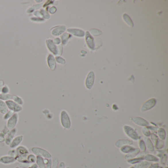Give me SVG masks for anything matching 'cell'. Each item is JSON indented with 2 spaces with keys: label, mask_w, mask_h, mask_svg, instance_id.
Returning <instances> with one entry per match:
<instances>
[{
  "label": "cell",
  "mask_w": 168,
  "mask_h": 168,
  "mask_svg": "<svg viewBox=\"0 0 168 168\" xmlns=\"http://www.w3.org/2000/svg\"><path fill=\"white\" fill-rule=\"evenodd\" d=\"M16 161L22 164H29L27 160V158L29 153L27 147L24 146H19L16 148Z\"/></svg>",
  "instance_id": "cell-1"
},
{
  "label": "cell",
  "mask_w": 168,
  "mask_h": 168,
  "mask_svg": "<svg viewBox=\"0 0 168 168\" xmlns=\"http://www.w3.org/2000/svg\"><path fill=\"white\" fill-rule=\"evenodd\" d=\"M31 151L36 156H40L43 158L47 159H51V158L52 157L51 155L48 151L40 147H33L32 148Z\"/></svg>",
  "instance_id": "cell-2"
},
{
  "label": "cell",
  "mask_w": 168,
  "mask_h": 168,
  "mask_svg": "<svg viewBox=\"0 0 168 168\" xmlns=\"http://www.w3.org/2000/svg\"><path fill=\"white\" fill-rule=\"evenodd\" d=\"M60 121L61 125L64 128L69 129L71 128V123L70 118L68 113L66 111H61L60 114Z\"/></svg>",
  "instance_id": "cell-3"
},
{
  "label": "cell",
  "mask_w": 168,
  "mask_h": 168,
  "mask_svg": "<svg viewBox=\"0 0 168 168\" xmlns=\"http://www.w3.org/2000/svg\"><path fill=\"white\" fill-rule=\"evenodd\" d=\"M19 120V115L18 113H14L11 118L7 120L6 127L9 130H11L16 128Z\"/></svg>",
  "instance_id": "cell-4"
},
{
  "label": "cell",
  "mask_w": 168,
  "mask_h": 168,
  "mask_svg": "<svg viewBox=\"0 0 168 168\" xmlns=\"http://www.w3.org/2000/svg\"><path fill=\"white\" fill-rule=\"evenodd\" d=\"M5 103L7 106L9 110L12 111L14 113H19L22 110V106H20L18 104H16L12 100L7 101H5Z\"/></svg>",
  "instance_id": "cell-5"
},
{
  "label": "cell",
  "mask_w": 168,
  "mask_h": 168,
  "mask_svg": "<svg viewBox=\"0 0 168 168\" xmlns=\"http://www.w3.org/2000/svg\"><path fill=\"white\" fill-rule=\"evenodd\" d=\"M124 131L128 137L134 140H137L139 139V136L135 130L132 128L131 127L128 125H125L124 127Z\"/></svg>",
  "instance_id": "cell-6"
},
{
  "label": "cell",
  "mask_w": 168,
  "mask_h": 168,
  "mask_svg": "<svg viewBox=\"0 0 168 168\" xmlns=\"http://www.w3.org/2000/svg\"><path fill=\"white\" fill-rule=\"evenodd\" d=\"M45 43L48 50L50 51L53 55L57 56L58 45H56L54 43L53 40L50 38H47Z\"/></svg>",
  "instance_id": "cell-7"
},
{
  "label": "cell",
  "mask_w": 168,
  "mask_h": 168,
  "mask_svg": "<svg viewBox=\"0 0 168 168\" xmlns=\"http://www.w3.org/2000/svg\"><path fill=\"white\" fill-rule=\"evenodd\" d=\"M156 104V101L154 98H151L149 99L146 102H144L142 105V108H141V111L142 112H145L148 111L149 109H151L152 108L155 106Z\"/></svg>",
  "instance_id": "cell-8"
},
{
  "label": "cell",
  "mask_w": 168,
  "mask_h": 168,
  "mask_svg": "<svg viewBox=\"0 0 168 168\" xmlns=\"http://www.w3.org/2000/svg\"><path fill=\"white\" fill-rule=\"evenodd\" d=\"M47 64L49 68L51 71H54L56 68V62L55 58L52 54H49L47 57Z\"/></svg>",
  "instance_id": "cell-9"
},
{
  "label": "cell",
  "mask_w": 168,
  "mask_h": 168,
  "mask_svg": "<svg viewBox=\"0 0 168 168\" xmlns=\"http://www.w3.org/2000/svg\"><path fill=\"white\" fill-rule=\"evenodd\" d=\"M65 31L66 27L65 26H55L51 29V34L53 36H59L64 33Z\"/></svg>",
  "instance_id": "cell-10"
},
{
  "label": "cell",
  "mask_w": 168,
  "mask_h": 168,
  "mask_svg": "<svg viewBox=\"0 0 168 168\" xmlns=\"http://www.w3.org/2000/svg\"><path fill=\"white\" fill-rule=\"evenodd\" d=\"M94 82V73L93 72H90L87 76L86 81H85V85L87 88L88 89H91L93 86Z\"/></svg>",
  "instance_id": "cell-11"
},
{
  "label": "cell",
  "mask_w": 168,
  "mask_h": 168,
  "mask_svg": "<svg viewBox=\"0 0 168 168\" xmlns=\"http://www.w3.org/2000/svg\"><path fill=\"white\" fill-rule=\"evenodd\" d=\"M85 40H86V42L87 45H88L89 48L91 49V50H94L95 47L94 40L91 34H89V32H86Z\"/></svg>",
  "instance_id": "cell-12"
},
{
  "label": "cell",
  "mask_w": 168,
  "mask_h": 168,
  "mask_svg": "<svg viewBox=\"0 0 168 168\" xmlns=\"http://www.w3.org/2000/svg\"><path fill=\"white\" fill-rule=\"evenodd\" d=\"M23 140V136L22 135H19L14 137L13 139L11 144H9V146L11 149H15L18 146H20L21 142H22Z\"/></svg>",
  "instance_id": "cell-13"
},
{
  "label": "cell",
  "mask_w": 168,
  "mask_h": 168,
  "mask_svg": "<svg viewBox=\"0 0 168 168\" xmlns=\"http://www.w3.org/2000/svg\"><path fill=\"white\" fill-rule=\"evenodd\" d=\"M18 129L15 128L9 131V133H7V135L5 137V143L7 146H9L11 144V142H12V140L14 139L16 135V134L17 133Z\"/></svg>",
  "instance_id": "cell-14"
},
{
  "label": "cell",
  "mask_w": 168,
  "mask_h": 168,
  "mask_svg": "<svg viewBox=\"0 0 168 168\" xmlns=\"http://www.w3.org/2000/svg\"><path fill=\"white\" fill-rule=\"evenodd\" d=\"M16 160V158L11 156H4L0 158V163L4 165H9L15 163Z\"/></svg>",
  "instance_id": "cell-15"
},
{
  "label": "cell",
  "mask_w": 168,
  "mask_h": 168,
  "mask_svg": "<svg viewBox=\"0 0 168 168\" xmlns=\"http://www.w3.org/2000/svg\"><path fill=\"white\" fill-rule=\"evenodd\" d=\"M67 31L69 34H71L72 35L77 37L81 38L85 36V32L82 30L75 29V28H69Z\"/></svg>",
  "instance_id": "cell-16"
},
{
  "label": "cell",
  "mask_w": 168,
  "mask_h": 168,
  "mask_svg": "<svg viewBox=\"0 0 168 168\" xmlns=\"http://www.w3.org/2000/svg\"><path fill=\"white\" fill-rule=\"evenodd\" d=\"M132 121L135 123L136 124L140 126L146 127L149 125L148 122L144 119V118L140 117H135L132 119Z\"/></svg>",
  "instance_id": "cell-17"
},
{
  "label": "cell",
  "mask_w": 168,
  "mask_h": 168,
  "mask_svg": "<svg viewBox=\"0 0 168 168\" xmlns=\"http://www.w3.org/2000/svg\"><path fill=\"white\" fill-rule=\"evenodd\" d=\"M133 144V142L132 140H120L117 141L115 146L118 148H121L123 146H130Z\"/></svg>",
  "instance_id": "cell-18"
},
{
  "label": "cell",
  "mask_w": 168,
  "mask_h": 168,
  "mask_svg": "<svg viewBox=\"0 0 168 168\" xmlns=\"http://www.w3.org/2000/svg\"><path fill=\"white\" fill-rule=\"evenodd\" d=\"M71 35L68 33H64L61 36V42L62 45H65L68 43V40L70 38H71Z\"/></svg>",
  "instance_id": "cell-19"
},
{
  "label": "cell",
  "mask_w": 168,
  "mask_h": 168,
  "mask_svg": "<svg viewBox=\"0 0 168 168\" xmlns=\"http://www.w3.org/2000/svg\"><path fill=\"white\" fill-rule=\"evenodd\" d=\"M144 144L147 147V149L150 151H153L154 150V146L153 145L152 142L151 141L150 139L147 137L144 138Z\"/></svg>",
  "instance_id": "cell-20"
},
{
  "label": "cell",
  "mask_w": 168,
  "mask_h": 168,
  "mask_svg": "<svg viewBox=\"0 0 168 168\" xmlns=\"http://www.w3.org/2000/svg\"><path fill=\"white\" fill-rule=\"evenodd\" d=\"M9 111L7 106L5 102L0 100V113L2 115H5Z\"/></svg>",
  "instance_id": "cell-21"
},
{
  "label": "cell",
  "mask_w": 168,
  "mask_h": 168,
  "mask_svg": "<svg viewBox=\"0 0 168 168\" xmlns=\"http://www.w3.org/2000/svg\"><path fill=\"white\" fill-rule=\"evenodd\" d=\"M36 165L39 168H45V165L44 162V158L40 157V156H36Z\"/></svg>",
  "instance_id": "cell-22"
},
{
  "label": "cell",
  "mask_w": 168,
  "mask_h": 168,
  "mask_svg": "<svg viewBox=\"0 0 168 168\" xmlns=\"http://www.w3.org/2000/svg\"><path fill=\"white\" fill-rule=\"evenodd\" d=\"M10 130L7 128V127H5L4 130L0 132V142H3L5 141V137Z\"/></svg>",
  "instance_id": "cell-23"
},
{
  "label": "cell",
  "mask_w": 168,
  "mask_h": 168,
  "mask_svg": "<svg viewBox=\"0 0 168 168\" xmlns=\"http://www.w3.org/2000/svg\"><path fill=\"white\" fill-rule=\"evenodd\" d=\"M140 150L138 148L135 149L133 151H132V152L129 153V154L125 156V159H131L135 157L136 156H137V155L140 153Z\"/></svg>",
  "instance_id": "cell-24"
},
{
  "label": "cell",
  "mask_w": 168,
  "mask_h": 168,
  "mask_svg": "<svg viewBox=\"0 0 168 168\" xmlns=\"http://www.w3.org/2000/svg\"><path fill=\"white\" fill-rule=\"evenodd\" d=\"M123 19L124 22L126 23L128 26H130V27H133L134 24L133 21L127 14H123Z\"/></svg>",
  "instance_id": "cell-25"
},
{
  "label": "cell",
  "mask_w": 168,
  "mask_h": 168,
  "mask_svg": "<svg viewBox=\"0 0 168 168\" xmlns=\"http://www.w3.org/2000/svg\"><path fill=\"white\" fill-rule=\"evenodd\" d=\"M135 149V148H134V147L131 146H125L121 147L120 151L123 153H128L132 152V151H133Z\"/></svg>",
  "instance_id": "cell-26"
},
{
  "label": "cell",
  "mask_w": 168,
  "mask_h": 168,
  "mask_svg": "<svg viewBox=\"0 0 168 168\" xmlns=\"http://www.w3.org/2000/svg\"><path fill=\"white\" fill-rule=\"evenodd\" d=\"M12 100L16 104H18L20 106H22L24 104V101L21 97H19L18 96L13 95L12 97Z\"/></svg>",
  "instance_id": "cell-27"
},
{
  "label": "cell",
  "mask_w": 168,
  "mask_h": 168,
  "mask_svg": "<svg viewBox=\"0 0 168 168\" xmlns=\"http://www.w3.org/2000/svg\"><path fill=\"white\" fill-rule=\"evenodd\" d=\"M150 163L147 161L140 162V163L136 165V168H147L150 165Z\"/></svg>",
  "instance_id": "cell-28"
},
{
  "label": "cell",
  "mask_w": 168,
  "mask_h": 168,
  "mask_svg": "<svg viewBox=\"0 0 168 168\" xmlns=\"http://www.w3.org/2000/svg\"><path fill=\"white\" fill-rule=\"evenodd\" d=\"M12 96L10 94H0V100L3 101H7L12 100Z\"/></svg>",
  "instance_id": "cell-29"
},
{
  "label": "cell",
  "mask_w": 168,
  "mask_h": 168,
  "mask_svg": "<svg viewBox=\"0 0 168 168\" xmlns=\"http://www.w3.org/2000/svg\"><path fill=\"white\" fill-rule=\"evenodd\" d=\"M27 160L29 164H35L36 162V156L33 154H29L27 158Z\"/></svg>",
  "instance_id": "cell-30"
},
{
  "label": "cell",
  "mask_w": 168,
  "mask_h": 168,
  "mask_svg": "<svg viewBox=\"0 0 168 168\" xmlns=\"http://www.w3.org/2000/svg\"><path fill=\"white\" fill-rule=\"evenodd\" d=\"M41 4H37V5H34L33 6H31V7H30L29 9H27V13H32L34 12L35 11H36V9H38L41 7Z\"/></svg>",
  "instance_id": "cell-31"
},
{
  "label": "cell",
  "mask_w": 168,
  "mask_h": 168,
  "mask_svg": "<svg viewBox=\"0 0 168 168\" xmlns=\"http://www.w3.org/2000/svg\"><path fill=\"white\" fill-rule=\"evenodd\" d=\"M144 159L146 160L147 161H152V162H157L159 161V159L155 157L153 155L151 154H147L144 157Z\"/></svg>",
  "instance_id": "cell-32"
},
{
  "label": "cell",
  "mask_w": 168,
  "mask_h": 168,
  "mask_svg": "<svg viewBox=\"0 0 168 168\" xmlns=\"http://www.w3.org/2000/svg\"><path fill=\"white\" fill-rule=\"evenodd\" d=\"M40 11V13H41V14H42L43 18L45 20L49 19L50 18V14L49 13V11H47V10H45V9H41Z\"/></svg>",
  "instance_id": "cell-33"
},
{
  "label": "cell",
  "mask_w": 168,
  "mask_h": 168,
  "mask_svg": "<svg viewBox=\"0 0 168 168\" xmlns=\"http://www.w3.org/2000/svg\"><path fill=\"white\" fill-rule=\"evenodd\" d=\"M158 135L161 140H164L166 138V132L163 128H160L158 131Z\"/></svg>",
  "instance_id": "cell-34"
},
{
  "label": "cell",
  "mask_w": 168,
  "mask_h": 168,
  "mask_svg": "<svg viewBox=\"0 0 168 168\" xmlns=\"http://www.w3.org/2000/svg\"><path fill=\"white\" fill-rule=\"evenodd\" d=\"M90 33L94 36H98L102 35V32L100 31L99 30L96 29H92L90 30Z\"/></svg>",
  "instance_id": "cell-35"
},
{
  "label": "cell",
  "mask_w": 168,
  "mask_h": 168,
  "mask_svg": "<svg viewBox=\"0 0 168 168\" xmlns=\"http://www.w3.org/2000/svg\"><path fill=\"white\" fill-rule=\"evenodd\" d=\"M30 20L36 23H42L45 22V20L43 19V18H36L35 16H33L30 18Z\"/></svg>",
  "instance_id": "cell-36"
},
{
  "label": "cell",
  "mask_w": 168,
  "mask_h": 168,
  "mask_svg": "<svg viewBox=\"0 0 168 168\" xmlns=\"http://www.w3.org/2000/svg\"><path fill=\"white\" fill-rule=\"evenodd\" d=\"M142 160H144V157H141L138 158H135V159L129 160L127 162L130 164H135V163L140 162L142 161Z\"/></svg>",
  "instance_id": "cell-37"
},
{
  "label": "cell",
  "mask_w": 168,
  "mask_h": 168,
  "mask_svg": "<svg viewBox=\"0 0 168 168\" xmlns=\"http://www.w3.org/2000/svg\"><path fill=\"white\" fill-rule=\"evenodd\" d=\"M55 58L56 62L58 63L59 64L64 65L66 63L65 60L61 56H56Z\"/></svg>",
  "instance_id": "cell-38"
},
{
  "label": "cell",
  "mask_w": 168,
  "mask_h": 168,
  "mask_svg": "<svg viewBox=\"0 0 168 168\" xmlns=\"http://www.w3.org/2000/svg\"><path fill=\"white\" fill-rule=\"evenodd\" d=\"M13 113H14L13 111L9 110L7 113L4 115V116H3V119L5 120H7L9 118H11L12 115H13Z\"/></svg>",
  "instance_id": "cell-39"
},
{
  "label": "cell",
  "mask_w": 168,
  "mask_h": 168,
  "mask_svg": "<svg viewBox=\"0 0 168 168\" xmlns=\"http://www.w3.org/2000/svg\"><path fill=\"white\" fill-rule=\"evenodd\" d=\"M164 142H162V141H161V140H158L157 142H156V144H155V147L157 149L162 148L164 146Z\"/></svg>",
  "instance_id": "cell-40"
},
{
  "label": "cell",
  "mask_w": 168,
  "mask_h": 168,
  "mask_svg": "<svg viewBox=\"0 0 168 168\" xmlns=\"http://www.w3.org/2000/svg\"><path fill=\"white\" fill-rule=\"evenodd\" d=\"M142 133L146 137H149L150 135V132L149 131V129L146 127H144L142 129Z\"/></svg>",
  "instance_id": "cell-41"
},
{
  "label": "cell",
  "mask_w": 168,
  "mask_h": 168,
  "mask_svg": "<svg viewBox=\"0 0 168 168\" xmlns=\"http://www.w3.org/2000/svg\"><path fill=\"white\" fill-rule=\"evenodd\" d=\"M139 146L142 151H145L146 150V146L143 140H140L139 142Z\"/></svg>",
  "instance_id": "cell-42"
},
{
  "label": "cell",
  "mask_w": 168,
  "mask_h": 168,
  "mask_svg": "<svg viewBox=\"0 0 168 168\" xmlns=\"http://www.w3.org/2000/svg\"><path fill=\"white\" fill-rule=\"evenodd\" d=\"M8 155L9 156H11V157H13L16 158V149H10L8 151Z\"/></svg>",
  "instance_id": "cell-43"
},
{
  "label": "cell",
  "mask_w": 168,
  "mask_h": 168,
  "mask_svg": "<svg viewBox=\"0 0 168 168\" xmlns=\"http://www.w3.org/2000/svg\"><path fill=\"white\" fill-rule=\"evenodd\" d=\"M9 87L7 85H4L1 90V93L5 94H9Z\"/></svg>",
  "instance_id": "cell-44"
},
{
  "label": "cell",
  "mask_w": 168,
  "mask_h": 168,
  "mask_svg": "<svg viewBox=\"0 0 168 168\" xmlns=\"http://www.w3.org/2000/svg\"><path fill=\"white\" fill-rule=\"evenodd\" d=\"M58 159L57 158H55L52 161V166L51 168H58Z\"/></svg>",
  "instance_id": "cell-45"
},
{
  "label": "cell",
  "mask_w": 168,
  "mask_h": 168,
  "mask_svg": "<svg viewBox=\"0 0 168 168\" xmlns=\"http://www.w3.org/2000/svg\"><path fill=\"white\" fill-rule=\"evenodd\" d=\"M56 11H57L56 7L54 6H52L51 7H49L48 11H49V14H53L56 12Z\"/></svg>",
  "instance_id": "cell-46"
},
{
  "label": "cell",
  "mask_w": 168,
  "mask_h": 168,
  "mask_svg": "<svg viewBox=\"0 0 168 168\" xmlns=\"http://www.w3.org/2000/svg\"><path fill=\"white\" fill-rule=\"evenodd\" d=\"M53 42L56 45H59L61 43V39L59 38H55L53 39Z\"/></svg>",
  "instance_id": "cell-47"
},
{
  "label": "cell",
  "mask_w": 168,
  "mask_h": 168,
  "mask_svg": "<svg viewBox=\"0 0 168 168\" xmlns=\"http://www.w3.org/2000/svg\"><path fill=\"white\" fill-rule=\"evenodd\" d=\"M53 1H47V2H45V4L43 5V7L46 8L47 7H49V5L53 4Z\"/></svg>",
  "instance_id": "cell-48"
},
{
  "label": "cell",
  "mask_w": 168,
  "mask_h": 168,
  "mask_svg": "<svg viewBox=\"0 0 168 168\" xmlns=\"http://www.w3.org/2000/svg\"><path fill=\"white\" fill-rule=\"evenodd\" d=\"M151 140H152L153 142H154L155 144L156 142H157V141L158 140L157 137L155 135H154V134H152L151 135Z\"/></svg>",
  "instance_id": "cell-49"
},
{
  "label": "cell",
  "mask_w": 168,
  "mask_h": 168,
  "mask_svg": "<svg viewBox=\"0 0 168 168\" xmlns=\"http://www.w3.org/2000/svg\"><path fill=\"white\" fill-rule=\"evenodd\" d=\"M52 166V160L51 159H49V162L45 165V168H51Z\"/></svg>",
  "instance_id": "cell-50"
},
{
  "label": "cell",
  "mask_w": 168,
  "mask_h": 168,
  "mask_svg": "<svg viewBox=\"0 0 168 168\" xmlns=\"http://www.w3.org/2000/svg\"><path fill=\"white\" fill-rule=\"evenodd\" d=\"M4 85L5 84H4V82H3V80H0V94L1 93V90Z\"/></svg>",
  "instance_id": "cell-51"
},
{
  "label": "cell",
  "mask_w": 168,
  "mask_h": 168,
  "mask_svg": "<svg viewBox=\"0 0 168 168\" xmlns=\"http://www.w3.org/2000/svg\"><path fill=\"white\" fill-rule=\"evenodd\" d=\"M158 167H159L158 164L155 163V164H153L151 165V166H149L148 168H158Z\"/></svg>",
  "instance_id": "cell-52"
},
{
  "label": "cell",
  "mask_w": 168,
  "mask_h": 168,
  "mask_svg": "<svg viewBox=\"0 0 168 168\" xmlns=\"http://www.w3.org/2000/svg\"><path fill=\"white\" fill-rule=\"evenodd\" d=\"M58 168H65V163L63 162H61L60 163L59 166L58 167Z\"/></svg>",
  "instance_id": "cell-53"
},
{
  "label": "cell",
  "mask_w": 168,
  "mask_h": 168,
  "mask_svg": "<svg viewBox=\"0 0 168 168\" xmlns=\"http://www.w3.org/2000/svg\"><path fill=\"white\" fill-rule=\"evenodd\" d=\"M153 128H152V127H147V128L150 129L152 131H155L156 130H157V127H152Z\"/></svg>",
  "instance_id": "cell-54"
},
{
  "label": "cell",
  "mask_w": 168,
  "mask_h": 168,
  "mask_svg": "<svg viewBox=\"0 0 168 168\" xmlns=\"http://www.w3.org/2000/svg\"><path fill=\"white\" fill-rule=\"evenodd\" d=\"M28 168H38V167L36 165V164L35 163V164H33L32 165H31Z\"/></svg>",
  "instance_id": "cell-55"
},
{
  "label": "cell",
  "mask_w": 168,
  "mask_h": 168,
  "mask_svg": "<svg viewBox=\"0 0 168 168\" xmlns=\"http://www.w3.org/2000/svg\"><path fill=\"white\" fill-rule=\"evenodd\" d=\"M42 1H43V0H36V1H35V2L37 3H41Z\"/></svg>",
  "instance_id": "cell-56"
},
{
  "label": "cell",
  "mask_w": 168,
  "mask_h": 168,
  "mask_svg": "<svg viewBox=\"0 0 168 168\" xmlns=\"http://www.w3.org/2000/svg\"><path fill=\"white\" fill-rule=\"evenodd\" d=\"M16 168H20V167H16Z\"/></svg>",
  "instance_id": "cell-57"
},
{
  "label": "cell",
  "mask_w": 168,
  "mask_h": 168,
  "mask_svg": "<svg viewBox=\"0 0 168 168\" xmlns=\"http://www.w3.org/2000/svg\"><path fill=\"white\" fill-rule=\"evenodd\" d=\"M130 168H135V167H130Z\"/></svg>",
  "instance_id": "cell-58"
}]
</instances>
